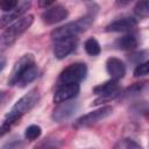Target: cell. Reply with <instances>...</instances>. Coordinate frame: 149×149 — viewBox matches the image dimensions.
Listing matches in <instances>:
<instances>
[{
	"mask_svg": "<svg viewBox=\"0 0 149 149\" xmlns=\"http://www.w3.org/2000/svg\"><path fill=\"white\" fill-rule=\"evenodd\" d=\"M40 99V93L37 88H33L30 90L27 94H24L23 97H21L10 108V111L6 114L5 120L0 127V135L5 134L7 130H9V128L12 127V125L14 122H16L22 115H24L26 113H28L38 101Z\"/></svg>",
	"mask_w": 149,
	"mask_h": 149,
	"instance_id": "obj_1",
	"label": "cell"
},
{
	"mask_svg": "<svg viewBox=\"0 0 149 149\" xmlns=\"http://www.w3.org/2000/svg\"><path fill=\"white\" fill-rule=\"evenodd\" d=\"M33 21H34V16L29 14L17 19L12 26L6 27L7 29L0 36V49L5 50L12 47L16 42V40L31 26Z\"/></svg>",
	"mask_w": 149,
	"mask_h": 149,
	"instance_id": "obj_2",
	"label": "cell"
},
{
	"mask_svg": "<svg viewBox=\"0 0 149 149\" xmlns=\"http://www.w3.org/2000/svg\"><path fill=\"white\" fill-rule=\"evenodd\" d=\"M93 21H94V15L87 14L76 21L69 22V23L52 30L51 38L54 41H56V40L64 38V37H76L78 34H80V33L85 31L87 28H90L91 24L93 23Z\"/></svg>",
	"mask_w": 149,
	"mask_h": 149,
	"instance_id": "obj_3",
	"label": "cell"
},
{
	"mask_svg": "<svg viewBox=\"0 0 149 149\" xmlns=\"http://www.w3.org/2000/svg\"><path fill=\"white\" fill-rule=\"evenodd\" d=\"M87 74V66L85 63H72L66 66L59 74L62 84H79Z\"/></svg>",
	"mask_w": 149,
	"mask_h": 149,
	"instance_id": "obj_4",
	"label": "cell"
},
{
	"mask_svg": "<svg viewBox=\"0 0 149 149\" xmlns=\"http://www.w3.org/2000/svg\"><path fill=\"white\" fill-rule=\"evenodd\" d=\"M113 112V107L112 106H102L95 111H92L87 114H84L83 116H80L74 126L78 128H84V127H90L93 126L100 121H102L104 119H106L107 116H109Z\"/></svg>",
	"mask_w": 149,
	"mask_h": 149,
	"instance_id": "obj_5",
	"label": "cell"
},
{
	"mask_svg": "<svg viewBox=\"0 0 149 149\" xmlns=\"http://www.w3.org/2000/svg\"><path fill=\"white\" fill-rule=\"evenodd\" d=\"M93 92L95 94L100 95L93 102L94 105H98V104H101L104 101H108L111 99H114L115 97L119 95V92H120V88H119V85H118V80L111 79V80H107V81H105L102 84H99L93 88Z\"/></svg>",
	"mask_w": 149,
	"mask_h": 149,
	"instance_id": "obj_6",
	"label": "cell"
},
{
	"mask_svg": "<svg viewBox=\"0 0 149 149\" xmlns=\"http://www.w3.org/2000/svg\"><path fill=\"white\" fill-rule=\"evenodd\" d=\"M35 63V58L31 54H27V55H23L21 58H19L13 69H12V72L9 74V78H8V85L9 86H14L17 84L20 77L22 76V73L31 65Z\"/></svg>",
	"mask_w": 149,
	"mask_h": 149,
	"instance_id": "obj_7",
	"label": "cell"
},
{
	"mask_svg": "<svg viewBox=\"0 0 149 149\" xmlns=\"http://www.w3.org/2000/svg\"><path fill=\"white\" fill-rule=\"evenodd\" d=\"M77 45V37H64L56 40L54 45V55L58 59H63L69 56Z\"/></svg>",
	"mask_w": 149,
	"mask_h": 149,
	"instance_id": "obj_8",
	"label": "cell"
},
{
	"mask_svg": "<svg viewBox=\"0 0 149 149\" xmlns=\"http://www.w3.org/2000/svg\"><path fill=\"white\" fill-rule=\"evenodd\" d=\"M78 93H79V84H62L54 93L52 100L55 104H59L76 98Z\"/></svg>",
	"mask_w": 149,
	"mask_h": 149,
	"instance_id": "obj_9",
	"label": "cell"
},
{
	"mask_svg": "<svg viewBox=\"0 0 149 149\" xmlns=\"http://www.w3.org/2000/svg\"><path fill=\"white\" fill-rule=\"evenodd\" d=\"M68 15H69L68 9L62 5H57L55 7L47 9L45 12H43L41 17L45 24L50 26V24H55V23H58V22L65 20L68 17Z\"/></svg>",
	"mask_w": 149,
	"mask_h": 149,
	"instance_id": "obj_10",
	"label": "cell"
},
{
	"mask_svg": "<svg viewBox=\"0 0 149 149\" xmlns=\"http://www.w3.org/2000/svg\"><path fill=\"white\" fill-rule=\"evenodd\" d=\"M77 108H78L77 102L69 100L59 102V106H57L52 112V120L56 122H62L64 120H68L74 114Z\"/></svg>",
	"mask_w": 149,
	"mask_h": 149,
	"instance_id": "obj_11",
	"label": "cell"
},
{
	"mask_svg": "<svg viewBox=\"0 0 149 149\" xmlns=\"http://www.w3.org/2000/svg\"><path fill=\"white\" fill-rule=\"evenodd\" d=\"M106 71L111 76V79L119 80L123 78L126 73V66L121 59L116 57H109L106 61Z\"/></svg>",
	"mask_w": 149,
	"mask_h": 149,
	"instance_id": "obj_12",
	"label": "cell"
},
{
	"mask_svg": "<svg viewBox=\"0 0 149 149\" xmlns=\"http://www.w3.org/2000/svg\"><path fill=\"white\" fill-rule=\"evenodd\" d=\"M136 27V20L134 17H122L111 22L106 27V31H115V33H126L130 31Z\"/></svg>",
	"mask_w": 149,
	"mask_h": 149,
	"instance_id": "obj_13",
	"label": "cell"
},
{
	"mask_svg": "<svg viewBox=\"0 0 149 149\" xmlns=\"http://www.w3.org/2000/svg\"><path fill=\"white\" fill-rule=\"evenodd\" d=\"M29 5H30L29 2H28V3H24V5L20 6L19 8L16 7L15 9H13V10H10V12H7V13L3 14L2 16H0V29H1V28H6V27H8L9 23H12L13 21L20 19L21 15L26 12V9H28Z\"/></svg>",
	"mask_w": 149,
	"mask_h": 149,
	"instance_id": "obj_14",
	"label": "cell"
},
{
	"mask_svg": "<svg viewBox=\"0 0 149 149\" xmlns=\"http://www.w3.org/2000/svg\"><path fill=\"white\" fill-rule=\"evenodd\" d=\"M37 74H38V69H37V66H36V64L34 63V64H31V65L22 73V76L20 77V79H19V81H17L16 85H19L20 87H24V86H27L29 83L34 81V80L37 78Z\"/></svg>",
	"mask_w": 149,
	"mask_h": 149,
	"instance_id": "obj_15",
	"label": "cell"
},
{
	"mask_svg": "<svg viewBox=\"0 0 149 149\" xmlns=\"http://www.w3.org/2000/svg\"><path fill=\"white\" fill-rule=\"evenodd\" d=\"M115 45L120 50H134L137 47V40L134 35L128 34L116 40Z\"/></svg>",
	"mask_w": 149,
	"mask_h": 149,
	"instance_id": "obj_16",
	"label": "cell"
},
{
	"mask_svg": "<svg viewBox=\"0 0 149 149\" xmlns=\"http://www.w3.org/2000/svg\"><path fill=\"white\" fill-rule=\"evenodd\" d=\"M134 13L140 19H146L149 14V0H139L134 7Z\"/></svg>",
	"mask_w": 149,
	"mask_h": 149,
	"instance_id": "obj_17",
	"label": "cell"
},
{
	"mask_svg": "<svg viewBox=\"0 0 149 149\" xmlns=\"http://www.w3.org/2000/svg\"><path fill=\"white\" fill-rule=\"evenodd\" d=\"M84 48H85V51H86L90 56H97V55H99L100 51H101V48H100L99 42H98L95 38H93V37L86 40V42H85V44H84Z\"/></svg>",
	"mask_w": 149,
	"mask_h": 149,
	"instance_id": "obj_18",
	"label": "cell"
},
{
	"mask_svg": "<svg viewBox=\"0 0 149 149\" xmlns=\"http://www.w3.org/2000/svg\"><path fill=\"white\" fill-rule=\"evenodd\" d=\"M41 133H42V129H41L40 126L31 125V126L27 127V129L24 132V136H26L27 140L33 141V140H36L37 137H40L41 136Z\"/></svg>",
	"mask_w": 149,
	"mask_h": 149,
	"instance_id": "obj_19",
	"label": "cell"
},
{
	"mask_svg": "<svg viewBox=\"0 0 149 149\" xmlns=\"http://www.w3.org/2000/svg\"><path fill=\"white\" fill-rule=\"evenodd\" d=\"M115 148H122V149H141V146L139 143H136L135 141L133 140H129V139H125V140H120L115 146Z\"/></svg>",
	"mask_w": 149,
	"mask_h": 149,
	"instance_id": "obj_20",
	"label": "cell"
},
{
	"mask_svg": "<svg viewBox=\"0 0 149 149\" xmlns=\"http://www.w3.org/2000/svg\"><path fill=\"white\" fill-rule=\"evenodd\" d=\"M19 0H0V9L3 12H10L17 7Z\"/></svg>",
	"mask_w": 149,
	"mask_h": 149,
	"instance_id": "obj_21",
	"label": "cell"
},
{
	"mask_svg": "<svg viewBox=\"0 0 149 149\" xmlns=\"http://www.w3.org/2000/svg\"><path fill=\"white\" fill-rule=\"evenodd\" d=\"M147 74H148V63L147 62L140 63L134 70V76L135 77H144Z\"/></svg>",
	"mask_w": 149,
	"mask_h": 149,
	"instance_id": "obj_22",
	"label": "cell"
},
{
	"mask_svg": "<svg viewBox=\"0 0 149 149\" xmlns=\"http://www.w3.org/2000/svg\"><path fill=\"white\" fill-rule=\"evenodd\" d=\"M56 0H38V6L41 8H47L49 6H51Z\"/></svg>",
	"mask_w": 149,
	"mask_h": 149,
	"instance_id": "obj_23",
	"label": "cell"
},
{
	"mask_svg": "<svg viewBox=\"0 0 149 149\" xmlns=\"http://www.w3.org/2000/svg\"><path fill=\"white\" fill-rule=\"evenodd\" d=\"M5 66H6V58L2 57V56H0V72L3 70Z\"/></svg>",
	"mask_w": 149,
	"mask_h": 149,
	"instance_id": "obj_24",
	"label": "cell"
},
{
	"mask_svg": "<svg viewBox=\"0 0 149 149\" xmlns=\"http://www.w3.org/2000/svg\"><path fill=\"white\" fill-rule=\"evenodd\" d=\"M5 98H6V92H3V91H0V106H1V104L3 102Z\"/></svg>",
	"mask_w": 149,
	"mask_h": 149,
	"instance_id": "obj_25",
	"label": "cell"
},
{
	"mask_svg": "<svg viewBox=\"0 0 149 149\" xmlns=\"http://www.w3.org/2000/svg\"><path fill=\"white\" fill-rule=\"evenodd\" d=\"M132 0H118V3L119 5H121V6H125V5H127V3H129Z\"/></svg>",
	"mask_w": 149,
	"mask_h": 149,
	"instance_id": "obj_26",
	"label": "cell"
}]
</instances>
